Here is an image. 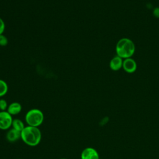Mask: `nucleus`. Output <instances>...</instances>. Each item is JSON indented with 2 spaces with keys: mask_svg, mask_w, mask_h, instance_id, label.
Returning a JSON list of instances; mask_svg holds the SVG:
<instances>
[{
  "mask_svg": "<svg viewBox=\"0 0 159 159\" xmlns=\"http://www.w3.org/2000/svg\"><path fill=\"white\" fill-rule=\"evenodd\" d=\"M20 139L27 145L35 147L42 139V133L39 127L27 125L20 132Z\"/></svg>",
  "mask_w": 159,
  "mask_h": 159,
  "instance_id": "f257e3e1",
  "label": "nucleus"
},
{
  "mask_svg": "<svg viewBox=\"0 0 159 159\" xmlns=\"http://www.w3.org/2000/svg\"><path fill=\"white\" fill-rule=\"evenodd\" d=\"M135 46L134 42L128 38H122L117 43L116 52L117 55L125 59L131 58L134 54Z\"/></svg>",
  "mask_w": 159,
  "mask_h": 159,
  "instance_id": "f03ea898",
  "label": "nucleus"
},
{
  "mask_svg": "<svg viewBox=\"0 0 159 159\" xmlns=\"http://www.w3.org/2000/svg\"><path fill=\"white\" fill-rule=\"evenodd\" d=\"M44 116L39 109H31L25 116V120L28 125L39 127L43 122Z\"/></svg>",
  "mask_w": 159,
  "mask_h": 159,
  "instance_id": "7ed1b4c3",
  "label": "nucleus"
},
{
  "mask_svg": "<svg viewBox=\"0 0 159 159\" xmlns=\"http://www.w3.org/2000/svg\"><path fill=\"white\" fill-rule=\"evenodd\" d=\"M12 116L7 111L0 112V129L6 130L12 127Z\"/></svg>",
  "mask_w": 159,
  "mask_h": 159,
  "instance_id": "20e7f679",
  "label": "nucleus"
},
{
  "mask_svg": "<svg viewBox=\"0 0 159 159\" xmlns=\"http://www.w3.org/2000/svg\"><path fill=\"white\" fill-rule=\"evenodd\" d=\"M137 65L136 61L132 58H128L123 60L122 68L127 73H133L137 70Z\"/></svg>",
  "mask_w": 159,
  "mask_h": 159,
  "instance_id": "39448f33",
  "label": "nucleus"
},
{
  "mask_svg": "<svg viewBox=\"0 0 159 159\" xmlns=\"http://www.w3.org/2000/svg\"><path fill=\"white\" fill-rule=\"evenodd\" d=\"M81 159H99V155L95 148L87 147L82 151Z\"/></svg>",
  "mask_w": 159,
  "mask_h": 159,
  "instance_id": "423d86ee",
  "label": "nucleus"
},
{
  "mask_svg": "<svg viewBox=\"0 0 159 159\" xmlns=\"http://www.w3.org/2000/svg\"><path fill=\"white\" fill-rule=\"evenodd\" d=\"M123 59L116 55L109 62V67L113 71H118L122 68Z\"/></svg>",
  "mask_w": 159,
  "mask_h": 159,
  "instance_id": "0eeeda50",
  "label": "nucleus"
},
{
  "mask_svg": "<svg viewBox=\"0 0 159 159\" xmlns=\"http://www.w3.org/2000/svg\"><path fill=\"white\" fill-rule=\"evenodd\" d=\"M6 139L9 142H15L20 139V132L13 128L9 129L6 135Z\"/></svg>",
  "mask_w": 159,
  "mask_h": 159,
  "instance_id": "6e6552de",
  "label": "nucleus"
},
{
  "mask_svg": "<svg viewBox=\"0 0 159 159\" xmlns=\"http://www.w3.org/2000/svg\"><path fill=\"white\" fill-rule=\"evenodd\" d=\"M22 111V106L17 102H14L11 103L7 107V111L12 116L19 114Z\"/></svg>",
  "mask_w": 159,
  "mask_h": 159,
  "instance_id": "1a4fd4ad",
  "label": "nucleus"
},
{
  "mask_svg": "<svg viewBox=\"0 0 159 159\" xmlns=\"http://www.w3.org/2000/svg\"><path fill=\"white\" fill-rule=\"evenodd\" d=\"M25 126L24 125V122L19 119H14L12 120V128L16 129L21 132V131L24 129Z\"/></svg>",
  "mask_w": 159,
  "mask_h": 159,
  "instance_id": "9d476101",
  "label": "nucleus"
},
{
  "mask_svg": "<svg viewBox=\"0 0 159 159\" xmlns=\"http://www.w3.org/2000/svg\"><path fill=\"white\" fill-rule=\"evenodd\" d=\"M8 91L7 84L2 80H0V98L4 96Z\"/></svg>",
  "mask_w": 159,
  "mask_h": 159,
  "instance_id": "9b49d317",
  "label": "nucleus"
},
{
  "mask_svg": "<svg viewBox=\"0 0 159 159\" xmlns=\"http://www.w3.org/2000/svg\"><path fill=\"white\" fill-rule=\"evenodd\" d=\"M8 104L7 101L4 99H0V110L1 111H6L7 109Z\"/></svg>",
  "mask_w": 159,
  "mask_h": 159,
  "instance_id": "f8f14e48",
  "label": "nucleus"
},
{
  "mask_svg": "<svg viewBox=\"0 0 159 159\" xmlns=\"http://www.w3.org/2000/svg\"><path fill=\"white\" fill-rule=\"evenodd\" d=\"M7 43H8V40L7 37L3 34L0 35V46L4 47L7 44Z\"/></svg>",
  "mask_w": 159,
  "mask_h": 159,
  "instance_id": "ddd939ff",
  "label": "nucleus"
},
{
  "mask_svg": "<svg viewBox=\"0 0 159 159\" xmlns=\"http://www.w3.org/2000/svg\"><path fill=\"white\" fill-rule=\"evenodd\" d=\"M5 30V24L4 20L0 17V35L2 34Z\"/></svg>",
  "mask_w": 159,
  "mask_h": 159,
  "instance_id": "4468645a",
  "label": "nucleus"
},
{
  "mask_svg": "<svg viewBox=\"0 0 159 159\" xmlns=\"http://www.w3.org/2000/svg\"><path fill=\"white\" fill-rule=\"evenodd\" d=\"M153 15L156 17H159V7H156L153 10Z\"/></svg>",
  "mask_w": 159,
  "mask_h": 159,
  "instance_id": "2eb2a0df",
  "label": "nucleus"
},
{
  "mask_svg": "<svg viewBox=\"0 0 159 159\" xmlns=\"http://www.w3.org/2000/svg\"><path fill=\"white\" fill-rule=\"evenodd\" d=\"M60 159H66V158H60Z\"/></svg>",
  "mask_w": 159,
  "mask_h": 159,
  "instance_id": "dca6fc26",
  "label": "nucleus"
},
{
  "mask_svg": "<svg viewBox=\"0 0 159 159\" xmlns=\"http://www.w3.org/2000/svg\"><path fill=\"white\" fill-rule=\"evenodd\" d=\"M18 159H20V158H18Z\"/></svg>",
  "mask_w": 159,
  "mask_h": 159,
  "instance_id": "f3484780",
  "label": "nucleus"
}]
</instances>
